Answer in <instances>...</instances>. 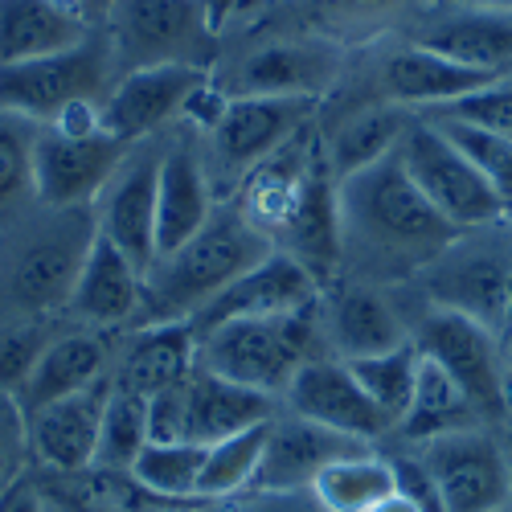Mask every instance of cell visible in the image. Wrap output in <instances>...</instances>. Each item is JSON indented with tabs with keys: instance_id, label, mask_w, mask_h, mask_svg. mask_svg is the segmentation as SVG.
Instances as JSON below:
<instances>
[{
	"instance_id": "obj_5",
	"label": "cell",
	"mask_w": 512,
	"mask_h": 512,
	"mask_svg": "<svg viewBox=\"0 0 512 512\" xmlns=\"http://www.w3.org/2000/svg\"><path fill=\"white\" fill-rule=\"evenodd\" d=\"M316 304H320V295H316ZM316 304L283 312V316L230 320L218 328L193 332L197 336V365L234 381V386L259 390V394L283 402L291 377L312 357H324Z\"/></svg>"
},
{
	"instance_id": "obj_16",
	"label": "cell",
	"mask_w": 512,
	"mask_h": 512,
	"mask_svg": "<svg viewBox=\"0 0 512 512\" xmlns=\"http://www.w3.org/2000/svg\"><path fill=\"white\" fill-rule=\"evenodd\" d=\"M213 70L201 66H148L115 78L99 107L103 132L119 136L123 144H144L156 136H168L181 127L189 103L201 95Z\"/></svg>"
},
{
	"instance_id": "obj_47",
	"label": "cell",
	"mask_w": 512,
	"mask_h": 512,
	"mask_svg": "<svg viewBox=\"0 0 512 512\" xmlns=\"http://www.w3.org/2000/svg\"><path fill=\"white\" fill-rule=\"evenodd\" d=\"M443 5H484V9H512V0H443Z\"/></svg>"
},
{
	"instance_id": "obj_25",
	"label": "cell",
	"mask_w": 512,
	"mask_h": 512,
	"mask_svg": "<svg viewBox=\"0 0 512 512\" xmlns=\"http://www.w3.org/2000/svg\"><path fill=\"white\" fill-rule=\"evenodd\" d=\"M140 308H144V271L99 234L74 279L66 324L99 328V332H127V328H136Z\"/></svg>"
},
{
	"instance_id": "obj_14",
	"label": "cell",
	"mask_w": 512,
	"mask_h": 512,
	"mask_svg": "<svg viewBox=\"0 0 512 512\" xmlns=\"http://www.w3.org/2000/svg\"><path fill=\"white\" fill-rule=\"evenodd\" d=\"M316 312H320L324 357H336L345 365L390 353L410 340V316L398 287H377L336 275L328 287H320Z\"/></svg>"
},
{
	"instance_id": "obj_39",
	"label": "cell",
	"mask_w": 512,
	"mask_h": 512,
	"mask_svg": "<svg viewBox=\"0 0 512 512\" xmlns=\"http://www.w3.org/2000/svg\"><path fill=\"white\" fill-rule=\"evenodd\" d=\"M422 115H443V119H459V123H472V127H484V132L500 136V140H512V78H496L492 87L467 95L451 107H439V111H422Z\"/></svg>"
},
{
	"instance_id": "obj_27",
	"label": "cell",
	"mask_w": 512,
	"mask_h": 512,
	"mask_svg": "<svg viewBox=\"0 0 512 512\" xmlns=\"http://www.w3.org/2000/svg\"><path fill=\"white\" fill-rule=\"evenodd\" d=\"M316 295H320V283L295 259H287V254L275 250L259 267L238 275L218 300H209L189 324H193V332H205V328H218V324H230V320L283 316V312L316 304Z\"/></svg>"
},
{
	"instance_id": "obj_37",
	"label": "cell",
	"mask_w": 512,
	"mask_h": 512,
	"mask_svg": "<svg viewBox=\"0 0 512 512\" xmlns=\"http://www.w3.org/2000/svg\"><path fill=\"white\" fill-rule=\"evenodd\" d=\"M205 447L197 443H148L132 467V480L156 500H197Z\"/></svg>"
},
{
	"instance_id": "obj_46",
	"label": "cell",
	"mask_w": 512,
	"mask_h": 512,
	"mask_svg": "<svg viewBox=\"0 0 512 512\" xmlns=\"http://www.w3.org/2000/svg\"><path fill=\"white\" fill-rule=\"evenodd\" d=\"M267 5H275V0H246V9H242V13H238V21H234V25H230V33H234V29H238V25H242V21H250V17H254V13H263V9H267Z\"/></svg>"
},
{
	"instance_id": "obj_4",
	"label": "cell",
	"mask_w": 512,
	"mask_h": 512,
	"mask_svg": "<svg viewBox=\"0 0 512 512\" xmlns=\"http://www.w3.org/2000/svg\"><path fill=\"white\" fill-rule=\"evenodd\" d=\"M353 50L312 33H234L226 37L213 82L226 99H328L349 74Z\"/></svg>"
},
{
	"instance_id": "obj_34",
	"label": "cell",
	"mask_w": 512,
	"mask_h": 512,
	"mask_svg": "<svg viewBox=\"0 0 512 512\" xmlns=\"http://www.w3.org/2000/svg\"><path fill=\"white\" fill-rule=\"evenodd\" d=\"M418 349L414 340L406 345L390 349V353H377V357H361V361H349L357 386L369 394V402L381 410V418L390 422V431H398V422L414 398V381H418Z\"/></svg>"
},
{
	"instance_id": "obj_38",
	"label": "cell",
	"mask_w": 512,
	"mask_h": 512,
	"mask_svg": "<svg viewBox=\"0 0 512 512\" xmlns=\"http://www.w3.org/2000/svg\"><path fill=\"white\" fill-rule=\"evenodd\" d=\"M422 119H431L439 132L472 160L484 181L500 193V201L512 209V140H500L492 132H484V127H472V123H459V119H443V115H422Z\"/></svg>"
},
{
	"instance_id": "obj_2",
	"label": "cell",
	"mask_w": 512,
	"mask_h": 512,
	"mask_svg": "<svg viewBox=\"0 0 512 512\" xmlns=\"http://www.w3.org/2000/svg\"><path fill=\"white\" fill-rule=\"evenodd\" d=\"M95 238V205H33L0 230V328L66 324L74 279Z\"/></svg>"
},
{
	"instance_id": "obj_19",
	"label": "cell",
	"mask_w": 512,
	"mask_h": 512,
	"mask_svg": "<svg viewBox=\"0 0 512 512\" xmlns=\"http://www.w3.org/2000/svg\"><path fill=\"white\" fill-rule=\"evenodd\" d=\"M160 160L164 136L132 144L115 168V177L95 201V226L99 234L123 250L144 275L156 263V189H160Z\"/></svg>"
},
{
	"instance_id": "obj_43",
	"label": "cell",
	"mask_w": 512,
	"mask_h": 512,
	"mask_svg": "<svg viewBox=\"0 0 512 512\" xmlns=\"http://www.w3.org/2000/svg\"><path fill=\"white\" fill-rule=\"evenodd\" d=\"M58 5L70 9L78 21H87L91 29H103V21H107V13H111L115 0H58Z\"/></svg>"
},
{
	"instance_id": "obj_36",
	"label": "cell",
	"mask_w": 512,
	"mask_h": 512,
	"mask_svg": "<svg viewBox=\"0 0 512 512\" xmlns=\"http://www.w3.org/2000/svg\"><path fill=\"white\" fill-rule=\"evenodd\" d=\"M263 443H267V422L254 426V431H242L234 439L205 447L197 500H230V496L250 492V480H254V472H259Z\"/></svg>"
},
{
	"instance_id": "obj_15",
	"label": "cell",
	"mask_w": 512,
	"mask_h": 512,
	"mask_svg": "<svg viewBox=\"0 0 512 512\" xmlns=\"http://www.w3.org/2000/svg\"><path fill=\"white\" fill-rule=\"evenodd\" d=\"M127 152H132V144H123L103 127H91V132L37 127V148H33L37 205L50 209L95 205Z\"/></svg>"
},
{
	"instance_id": "obj_8",
	"label": "cell",
	"mask_w": 512,
	"mask_h": 512,
	"mask_svg": "<svg viewBox=\"0 0 512 512\" xmlns=\"http://www.w3.org/2000/svg\"><path fill=\"white\" fill-rule=\"evenodd\" d=\"M512 275V226L492 222L480 230H459L406 291L418 304L455 312L504 336V287Z\"/></svg>"
},
{
	"instance_id": "obj_23",
	"label": "cell",
	"mask_w": 512,
	"mask_h": 512,
	"mask_svg": "<svg viewBox=\"0 0 512 512\" xmlns=\"http://www.w3.org/2000/svg\"><path fill=\"white\" fill-rule=\"evenodd\" d=\"M119 336L123 332H99V328H78V324H62L54 332V340L41 357L33 361L29 377L21 381L17 402L25 410V418L41 406H50L58 398L82 394L91 386H103L111 377V361L119 349Z\"/></svg>"
},
{
	"instance_id": "obj_28",
	"label": "cell",
	"mask_w": 512,
	"mask_h": 512,
	"mask_svg": "<svg viewBox=\"0 0 512 512\" xmlns=\"http://www.w3.org/2000/svg\"><path fill=\"white\" fill-rule=\"evenodd\" d=\"M111 386H91L82 394L58 398L50 406L33 410L29 422V455L33 467L41 472H58V476H74L87 472L95 463V447H99V426H103V406H107Z\"/></svg>"
},
{
	"instance_id": "obj_48",
	"label": "cell",
	"mask_w": 512,
	"mask_h": 512,
	"mask_svg": "<svg viewBox=\"0 0 512 512\" xmlns=\"http://www.w3.org/2000/svg\"><path fill=\"white\" fill-rule=\"evenodd\" d=\"M512 332V275H508V287H504V336Z\"/></svg>"
},
{
	"instance_id": "obj_17",
	"label": "cell",
	"mask_w": 512,
	"mask_h": 512,
	"mask_svg": "<svg viewBox=\"0 0 512 512\" xmlns=\"http://www.w3.org/2000/svg\"><path fill=\"white\" fill-rule=\"evenodd\" d=\"M422 5L426 0H275L234 33H312L361 50L369 41L398 33Z\"/></svg>"
},
{
	"instance_id": "obj_18",
	"label": "cell",
	"mask_w": 512,
	"mask_h": 512,
	"mask_svg": "<svg viewBox=\"0 0 512 512\" xmlns=\"http://www.w3.org/2000/svg\"><path fill=\"white\" fill-rule=\"evenodd\" d=\"M398 37L422 50H435L459 66H472L492 78H512V9L484 5H426L398 29Z\"/></svg>"
},
{
	"instance_id": "obj_35",
	"label": "cell",
	"mask_w": 512,
	"mask_h": 512,
	"mask_svg": "<svg viewBox=\"0 0 512 512\" xmlns=\"http://www.w3.org/2000/svg\"><path fill=\"white\" fill-rule=\"evenodd\" d=\"M152 443V431H148V402L136 398V394H119L111 390L107 394V406H103V426H99V447H95V463L99 472H127L140 459V451Z\"/></svg>"
},
{
	"instance_id": "obj_10",
	"label": "cell",
	"mask_w": 512,
	"mask_h": 512,
	"mask_svg": "<svg viewBox=\"0 0 512 512\" xmlns=\"http://www.w3.org/2000/svg\"><path fill=\"white\" fill-rule=\"evenodd\" d=\"M279 410H283L279 398L234 386V381L193 365L185 381H177L173 390H164L148 402V431H152V443L213 447L222 439H234L242 431L271 422Z\"/></svg>"
},
{
	"instance_id": "obj_11",
	"label": "cell",
	"mask_w": 512,
	"mask_h": 512,
	"mask_svg": "<svg viewBox=\"0 0 512 512\" xmlns=\"http://www.w3.org/2000/svg\"><path fill=\"white\" fill-rule=\"evenodd\" d=\"M115 87V66L103 33H91L82 46L50 58L0 66V111L33 119L37 127L58 123L78 107H103Z\"/></svg>"
},
{
	"instance_id": "obj_7",
	"label": "cell",
	"mask_w": 512,
	"mask_h": 512,
	"mask_svg": "<svg viewBox=\"0 0 512 512\" xmlns=\"http://www.w3.org/2000/svg\"><path fill=\"white\" fill-rule=\"evenodd\" d=\"M398 291H402V304L410 316L414 349L426 361H435L467 394V402L476 406L484 426L508 435L512 431V381H508V361H504V336L488 332L484 324L467 320V316L426 308L406 287H398Z\"/></svg>"
},
{
	"instance_id": "obj_22",
	"label": "cell",
	"mask_w": 512,
	"mask_h": 512,
	"mask_svg": "<svg viewBox=\"0 0 512 512\" xmlns=\"http://www.w3.org/2000/svg\"><path fill=\"white\" fill-rule=\"evenodd\" d=\"M373 443L336 435L320 422H308L291 410H279L267 422V443L259 455V472L250 480V492H308L312 480L328 463L369 451Z\"/></svg>"
},
{
	"instance_id": "obj_49",
	"label": "cell",
	"mask_w": 512,
	"mask_h": 512,
	"mask_svg": "<svg viewBox=\"0 0 512 512\" xmlns=\"http://www.w3.org/2000/svg\"><path fill=\"white\" fill-rule=\"evenodd\" d=\"M504 361H508V381H512V332L504 336Z\"/></svg>"
},
{
	"instance_id": "obj_9",
	"label": "cell",
	"mask_w": 512,
	"mask_h": 512,
	"mask_svg": "<svg viewBox=\"0 0 512 512\" xmlns=\"http://www.w3.org/2000/svg\"><path fill=\"white\" fill-rule=\"evenodd\" d=\"M320 111L324 99H275V95L226 99L218 123L201 136L205 168L213 189H218V201H230L250 168H259L267 156H275L300 132H308L320 119Z\"/></svg>"
},
{
	"instance_id": "obj_45",
	"label": "cell",
	"mask_w": 512,
	"mask_h": 512,
	"mask_svg": "<svg viewBox=\"0 0 512 512\" xmlns=\"http://www.w3.org/2000/svg\"><path fill=\"white\" fill-rule=\"evenodd\" d=\"M369 512H422L414 500H406L402 492H394V496H386V500H381L377 508H369Z\"/></svg>"
},
{
	"instance_id": "obj_12",
	"label": "cell",
	"mask_w": 512,
	"mask_h": 512,
	"mask_svg": "<svg viewBox=\"0 0 512 512\" xmlns=\"http://www.w3.org/2000/svg\"><path fill=\"white\" fill-rule=\"evenodd\" d=\"M402 168L410 173V181L418 185V193L431 201L455 230H480L492 222L508 218V205L500 201V193L484 181L480 168L467 160L431 119L414 115V123L406 127V136L398 144Z\"/></svg>"
},
{
	"instance_id": "obj_42",
	"label": "cell",
	"mask_w": 512,
	"mask_h": 512,
	"mask_svg": "<svg viewBox=\"0 0 512 512\" xmlns=\"http://www.w3.org/2000/svg\"><path fill=\"white\" fill-rule=\"evenodd\" d=\"M0 512H46V492H41L33 467L5 492V500H0Z\"/></svg>"
},
{
	"instance_id": "obj_41",
	"label": "cell",
	"mask_w": 512,
	"mask_h": 512,
	"mask_svg": "<svg viewBox=\"0 0 512 512\" xmlns=\"http://www.w3.org/2000/svg\"><path fill=\"white\" fill-rule=\"evenodd\" d=\"M209 512H320L312 492H242L230 500H213Z\"/></svg>"
},
{
	"instance_id": "obj_6",
	"label": "cell",
	"mask_w": 512,
	"mask_h": 512,
	"mask_svg": "<svg viewBox=\"0 0 512 512\" xmlns=\"http://www.w3.org/2000/svg\"><path fill=\"white\" fill-rule=\"evenodd\" d=\"M103 41L115 78L148 66H201L213 70L226 37L209 17V0H115Z\"/></svg>"
},
{
	"instance_id": "obj_32",
	"label": "cell",
	"mask_w": 512,
	"mask_h": 512,
	"mask_svg": "<svg viewBox=\"0 0 512 512\" xmlns=\"http://www.w3.org/2000/svg\"><path fill=\"white\" fill-rule=\"evenodd\" d=\"M308 492H312L320 512H369L386 496L398 492L390 451L386 447H369V451L336 459L312 480Z\"/></svg>"
},
{
	"instance_id": "obj_3",
	"label": "cell",
	"mask_w": 512,
	"mask_h": 512,
	"mask_svg": "<svg viewBox=\"0 0 512 512\" xmlns=\"http://www.w3.org/2000/svg\"><path fill=\"white\" fill-rule=\"evenodd\" d=\"M275 242L254 226L234 201H218L209 222L173 254H160L144 275V308L136 324L193 320L209 300L250 267H259Z\"/></svg>"
},
{
	"instance_id": "obj_44",
	"label": "cell",
	"mask_w": 512,
	"mask_h": 512,
	"mask_svg": "<svg viewBox=\"0 0 512 512\" xmlns=\"http://www.w3.org/2000/svg\"><path fill=\"white\" fill-rule=\"evenodd\" d=\"M242 9H246V0H209V17H213V25L222 29V37L230 33V25L238 21Z\"/></svg>"
},
{
	"instance_id": "obj_21",
	"label": "cell",
	"mask_w": 512,
	"mask_h": 512,
	"mask_svg": "<svg viewBox=\"0 0 512 512\" xmlns=\"http://www.w3.org/2000/svg\"><path fill=\"white\" fill-rule=\"evenodd\" d=\"M218 209V189L209 181L201 136L189 127H173L164 136L160 189H156V259L185 246Z\"/></svg>"
},
{
	"instance_id": "obj_31",
	"label": "cell",
	"mask_w": 512,
	"mask_h": 512,
	"mask_svg": "<svg viewBox=\"0 0 512 512\" xmlns=\"http://www.w3.org/2000/svg\"><path fill=\"white\" fill-rule=\"evenodd\" d=\"M422 357V353H418ZM472 426H484L476 406L467 402V394L455 386V381L435 365L426 361L418 365V381H414V398L398 422V431L390 435L394 447H418V443H431L443 435H459V431H472ZM492 431V426H488Z\"/></svg>"
},
{
	"instance_id": "obj_29",
	"label": "cell",
	"mask_w": 512,
	"mask_h": 512,
	"mask_svg": "<svg viewBox=\"0 0 512 512\" xmlns=\"http://www.w3.org/2000/svg\"><path fill=\"white\" fill-rule=\"evenodd\" d=\"M410 123H414V111H402L394 103H349V107L324 103L320 144L336 181H345L361 173V168L386 160L390 152H398Z\"/></svg>"
},
{
	"instance_id": "obj_24",
	"label": "cell",
	"mask_w": 512,
	"mask_h": 512,
	"mask_svg": "<svg viewBox=\"0 0 512 512\" xmlns=\"http://www.w3.org/2000/svg\"><path fill=\"white\" fill-rule=\"evenodd\" d=\"M336 173L328 168L324 144H316L304 193L287 213L283 230L275 234V250L300 263L320 287H328L340 275V201H336Z\"/></svg>"
},
{
	"instance_id": "obj_33",
	"label": "cell",
	"mask_w": 512,
	"mask_h": 512,
	"mask_svg": "<svg viewBox=\"0 0 512 512\" xmlns=\"http://www.w3.org/2000/svg\"><path fill=\"white\" fill-rule=\"evenodd\" d=\"M33 148H37V123L13 111H0V230L25 218L37 205Z\"/></svg>"
},
{
	"instance_id": "obj_26",
	"label": "cell",
	"mask_w": 512,
	"mask_h": 512,
	"mask_svg": "<svg viewBox=\"0 0 512 512\" xmlns=\"http://www.w3.org/2000/svg\"><path fill=\"white\" fill-rule=\"evenodd\" d=\"M197 365V336L189 320L177 324H136L119 336L107 386L119 394H136L152 402L156 394L173 390Z\"/></svg>"
},
{
	"instance_id": "obj_13",
	"label": "cell",
	"mask_w": 512,
	"mask_h": 512,
	"mask_svg": "<svg viewBox=\"0 0 512 512\" xmlns=\"http://www.w3.org/2000/svg\"><path fill=\"white\" fill-rule=\"evenodd\" d=\"M410 451L431 472L443 512H496L512 500V431L472 426Z\"/></svg>"
},
{
	"instance_id": "obj_1",
	"label": "cell",
	"mask_w": 512,
	"mask_h": 512,
	"mask_svg": "<svg viewBox=\"0 0 512 512\" xmlns=\"http://www.w3.org/2000/svg\"><path fill=\"white\" fill-rule=\"evenodd\" d=\"M336 201H340V275L361 283L406 287L459 234L418 193L398 152L345 177L336 189Z\"/></svg>"
},
{
	"instance_id": "obj_40",
	"label": "cell",
	"mask_w": 512,
	"mask_h": 512,
	"mask_svg": "<svg viewBox=\"0 0 512 512\" xmlns=\"http://www.w3.org/2000/svg\"><path fill=\"white\" fill-rule=\"evenodd\" d=\"M33 467L29 455V422L13 390L0 386V500Z\"/></svg>"
},
{
	"instance_id": "obj_20",
	"label": "cell",
	"mask_w": 512,
	"mask_h": 512,
	"mask_svg": "<svg viewBox=\"0 0 512 512\" xmlns=\"http://www.w3.org/2000/svg\"><path fill=\"white\" fill-rule=\"evenodd\" d=\"M283 410L300 414L308 422H320L336 435H349L361 443H390V422L369 402V394L357 386V377L345 361L336 357H312L300 373L291 377L283 394Z\"/></svg>"
},
{
	"instance_id": "obj_50",
	"label": "cell",
	"mask_w": 512,
	"mask_h": 512,
	"mask_svg": "<svg viewBox=\"0 0 512 512\" xmlns=\"http://www.w3.org/2000/svg\"><path fill=\"white\" fill-rule=\"evenodd\" d=\"M496 512H508V504H504V508H496Z\"/></svg>"
},
{
	"instance_id": "obj_30",
	"label": "cell",
	"mask_w": 512,
	"mask_h": 512,
	"mask_svg": "<svg viewBox=\"0 0 512 512\" xmlns=\"http://www.w3.org/2000/svg\"><path fill=\"white\" fill-rule=\"evenodd\" d=\"M91 33L99 29L78 21L58 0H0V66L66 54Z\"/></svg>"
}]
</instances>
